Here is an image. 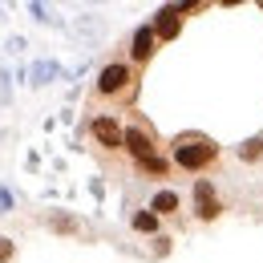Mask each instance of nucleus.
Wrapping results in <instances>:
<instances>
[{"mask_svg": "<svg viewBox=\"0 0 263 263\" xmlns=\"http://www.w3.org/2000/svg\"><path fill=\"white\" fill-rule=\"evenodd\" d=\"M170 162L186 174H202L206 166L219 162V142L206 134H178L170 142Z\"/></svg>", "mask_w": 263, "mask_h": 263, "instance_id": "f257e3e1", "label": "nucleus"}, {"mask_svg": "<svg viewBox=\"0 0 263 263\" xmlns=\"http://www.w3.org/2000/svg\"><path fill=\"white\" fill-rule=\"evenodd\" d=\"M134 93H138L134 65H126V61H109V65H101L98 81H93V98H98V101H134Z\"/></svg>", "mask_w": 263, "mask_h": 263, "instance_id": "f03ea898", "label": "nucleus"}, {"mask_svg": "<svg viewBox=\"0 0 263 263\" xmlns=\"http://www.w3.org/2000/svg\"><path fill=\"white\" fill-rule=\"evenodd\" d=\"M126 150H130V158L138 166L158 158V138H154V130H150L146 122H130V126H126Z\"/></svg>", "mask_w": 263, "mask_h": 263, "instance_id": "7ed1b4c3", "label": "nucleus"}, {"mask_svg": "<svg viewBox=\"0 0 263 263\" xmlns=\"http://www.w3.org/2000/svg\"><path fill=\"white\" fill-rule=\"evenodd\" d=\"M89 134H93V142L101 150H126V126L118 118H109V114H93L89 118Z\"/></svg>", "mask_w": 263, "mask_h": 263, "instance_id": "20e7f679", "label": "nucleus"}, {"mask_svg": "<svg viewBox=\"0 0 263 263\" xmlns=\"http://www.w3.org/2000/svg\"><path fill=\"white\" fill-rule=\"evenodd\" d=\"M219 215H223V202L215 198V191H211L206 178H198L195 182V219L198 223H215Z\"/></svg>", "mask_w": 263, "mask_h": 263, "instance_id": "39448f33", "label": "nucleus"}, {"mask_svg": "<svg viewBox=\"0 0 263 263\" xmlns=\"http://www.w3.org/2000/svg\"><path fill=\"white\" fill-rule=\"evenodd\" d=\"M154 53H158V33H154V25H138V29H134V41H130V61L134 65H146Z\"/></svg>", "mask_w": 263, "mask_h": 263, "instance_id": "423d86ee", "label": "nucleus"}, {"mask_svg": "<svg viewBox=\"0 0 263 263\" xmlns=\"http://www.w3.org/2000/svg\"><path fill=\"white\" fill-rule=\"evenodd\" d=\"M182 16H186V8H174V4H166L162 12L154 16V33H158V41H174V36L182 33Z\"/></svg>", "mask_w": 263, "mask_h": 263, "instance_id": "0eeeda50", "label": "nucleus"}, {"mask_svg": "<svg viewBox=\"0 0 263 263\" xmlns=\"http://www.w3.org/2000/svg\"><path fill=\"white\" fill-rule=\"evenodd\" d=\"M146 206H150L158 219H166V215H178V211H182V195H178V191H170V186H162V191L150 198Z\"/></svg>", "mask_w": 263, "mask_h": 263, "instance_id": "6e6552de", "label": "nucleus"}, {"mask_svg": "<svg viewBox=\"0 0 263 263\" xmlns=\"http://www.w3.org/2000/svg\"><path fill=\"white\" fill-rule=\"evenodd\" d=\"M158 227H162V219H158L150 206H142V211L134 215V231H138V235H158Z\"/></svg>", "mask_w": 263, "mask_h": 263, "instance_id": "1a4fd4ad", "label": "nucleus"}, {"mask_svg": "<svg viewBox=\"0 0 263 263\" xmlns=\"http://www.w3.org/2000/svg\"><path fill=\"white\" fill-rule=\"evenodd\" d=\"M239 162L243 166H259L263 162V138H247V142L239 146Z\"/></svg>", "mask_w": 263, "mask_h": 263, "instance_id": "9d476101", "label": "nucleus"}, {"mask_svg": "<svg viewBox=\"0 0 263 263\" xmlns=\"http://www.w3.org/2000/svg\"><path fill=\"white\" fill-rule=\"evenodd\" d=\"M142 174H154V178H162V174H166L162 154H158V158H150V162H142Z\"/></svg>", "mask_w": 263, "mask_h": 263, "instance_id": "9b49d317", "label": "nucleus"}, {"mask_svg": "<svg viewBox=\"0 0 263 263\" xmlns=\"http://www.w3.org/2000/svg\"><path fill=\"white\" fill-rule=\"evenodd\" d=\"M12 255H16V243L8 235H0V263H12Z\"/></svg>", "mask_w": 263, "mask_h": 263, "instance_id": "f8f14e48", "label": "nucleus"}, {"mask_svg": "<svg viewBox=\"0 0 263 263\" xmlns=\"http://www.w3.org/2000/svg\"><path fill=\"white\" fill-rule=\"evenodd\" d=\"M53 227H57V231H81L73 219H65V215H57V219H53Z\"/></svg>", "mask_w": 263, "mask_h": 263, "instance_id": "ddd939ff", "label": "nucleus"}]
</instances>
